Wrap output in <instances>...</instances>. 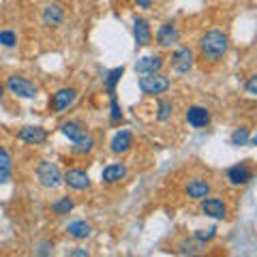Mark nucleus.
<instances>
[{"label": "nucleus", "mask_w": 257, "mask_h": 257, "mask_svg": "<svg viewBox=\"0 0 257 257\" xmlns=\"http://www.w3.org/2000/svg\"><path fill=\"white\" fill-rule=\"evenodd\" d=\"M229 47V39L221 30H208L206 35L199 39V54L204 56L208 62H219Z\"/></svg>", "instance_id": "obj_1"}, {"label": "nucleus", "mask_w": 257, "mask_h": 257, "mask_svg": "<svg viewBox=\"0 0 257 257\" xmlns=\"http://www.w3.org/2000/svg\"><path fill=\"white\" fill-rule=\"evenodd\" d=\"M140 90L148 96H155V94H163L170 90V77L161 75V73H144L140 77Z\"/></svg>", "instance_id": "obj_2"}, {"label": "nucleus", "mask_w": 257, "mask_h": 257, "mask_svg": "<svg viewBox=\"0 0 257 257\" xmlns=\"http://www.w3.org/2000/svg\"><path fill=\"white\" fill-rule=\"evenodd\" d=\"M37 180L45 189H58L62 184V174H60V170H58V165L56 163L41 161V163L37 165Z\"/></svg>", "instance_id": "obj_3"}, {"label": "nucleus", "mask_w": 257, "mask_h": 257, "mask_svg": "<svg viewBox=\"0 0 257 257\" xmlns=\"http://www.w3.org/2000/svg\"><path fill=\"white\" fill-rule=\"evenodd\" d=\"M7 88L11 90V94L20 96V99H35L37 96V86L30 82V79L22 77V75H11L7 79Z\"/></svg>", "instance_id": "obj_4"}, {"label": "nucleus", "mask_w": 257, "mask_h": 257, "mask_svg": "<svg viewBox=\"0 0 257 257\" xmlns=\"http://www.w3.org/2000/svg\"><path fill=\"white\" fill-rule=\"evenodd\" d=\"M172 71L178 75H184L189 73V71L193 69V52L189 50V47H178L174 54H172Z\"/></svg>", "instance_id": "obj_5"}, {"label": "nucleus", "mask_w": 257, "mask_h": 257, "mask_svg": "<svg viewBox=\"0 0 257 257\" xmlns=\"http://www.w3.org/2000/svg\"><path fill=\"white\" fill-rule=\"evenodd\" d=\"M62 182L75 191H84V189L90 187V176H88V172L79 170V167H71V170L64 172Z\"/></svg>", "instance_id": "obj_6"}, {"label": "nucleus", "mask_w": 257, "mask_h": 257, "mask_svg": "<svg viewBox=\"0 0 257 257\" xmlns=\"http://www.w3.org/2000/svg\"><path fill=\"white\" fill-rule=\"evenodd\" d=\"M77 92L73 90V88H60L58 92L52 94V101H50V107L52 111H56V114H60V111L69 109L71 105H73Z\"/></svg>", "instance_id": "obj_7"}, {"label": "nucleus", "mask_w": 257, "mask_h": 257, "mask_svg": "<svg viewBox=\"0 0 257 257\" xmlns=\"http://www.w3.org/2000/svg\"><path fill=\"white\" fill-rule=\"evenodd\" d=\"M227 180L234 184V187H240V184H248V182L253 180V170H251V165H248L246 161L231 165L229 170H227Z\"/></svg>", "instance_id": "obj_8"}, {"label": "nucleus", "mask_w": 257, "mask_h": 257, "mask_svg": "<svg viewBox=\"0 0 257 257\" xmlns=\"http://www.w3.org/2000/svg\"><path fill=\"white\" fill-rule=\"evenodd\" d=\"M202 202V212L206 214V216H210V219H225L227 216V206H225V202L223 199H219V197H204V199H199Z\"/></svg>", "instance_id": "obj_9"}, {"label": "nucleus", "mask_w": 257, "mask_h": 257, "mask_svg": "<svg viewBox=\"0 0 257 257\" xmlns=\"http://www.w3.org/2000/svg\"><path fill=\"white\" fill-rule=\"evenodd\" d=\"M184 118H187V122L193 128H206L210 124V111L202 105H191L187 109V114H184Z\"/></svg>", "instance_id": "obj_10"}, {"label": "nucleus", "mask_w": 257, "mask_h": 257, "mask_svg": "<svg viewBox=\"0 0 257 257\" xmlns=\"http://www.w3.org/2000/svg\"><path fill=\"white\" fill-rule=\"evenodd\" d=\"M60 131L64 138H69L71 142H79L82 138H86V135H90L88 133V128L82 124V122H77V120H69V122H62L60 124Z\"/></svg>", "instance_id": "obj_11"}, {"label": "nucleus", "mask_w": 257, "mask_h": 257, "mask_svg": "<svg viewBox=\"0 0 257 257\" xmlns=\"http://www.w3.org/2000/svg\"><path fill=\"white\" fill-rule=\"evenodd\" d=\"M131 146H133V135L128 131H118L109 142V148L114 155H124V152L131 150Z\"/></svg>", "instance_id": "obj_12"}, {"label": "nucleus", "mask_w": 257, "mask_h": 257, "mask_svg": "<svg viewBox=\"0 0 257 257\" xmlns=\"http://www.w3.org/2000/svg\"><path fill=\"white\" fill-rule=\"evenodd\" d=\"M161 67H163V58L161 56H144L135 62V71H138L140 75L144 73H159Z\"/></svg>", "instance_id": "obj_13"}, {"label": "nucleus", "mask_w": 257, "mask_h": 257, "mask_svg": "<svg viewBox=\"0 0 257 257\" xmlns=\"http://www.w3.org/2000/svg\"><path fill=\"white\" fill-rule=\"evenodd\" d=\"M18 138L22 142H26V144H43L47 140V131L43 126H24L22 131L18 133Z\"/></svg>", "instance_id": "obj_14"}, {"label": "nucleus", "mask_w": 257, "mask_h": 257, "mask_svg": "<svg viewBox=\"0 0 257 257\" xmlns=\"http://www.w3.org/2000/svg\"><path fill=\"white\" fill-rule=\"evenodd\" d=\"M176 41H178V30H176V26L172 22L163 24V26L157 30V43L161 47H172Z\"/></svg>", "instance_id": "obj_15"}, {"label": "nucleus", "mask_w": 257, "mask_h": 257, "mask_svg": "<svg viewBox=\"0 0 257 257\" xmlns=\"http://www.w3.org/2000/svg\"><path fill=\"white\" fill-rule=\"evenodd\" d=\"M133 37H135V43H138L140 47L148 45L152 41V30H150V24L146 20L138 18L133 24Z\"/></svg>", "instance_id": "obj_16"}, {"label": "nucleus", "mask_w": 257, "mask_h": 257, "mask_svg": "<svg viewBox=\"0 0 257 257\" xmlns=\"http://www.w3.org/2000/svg\"><path fill=\"white\" fill-rule=\"evenodd\" d=\"M124 176H126V167L122 163H111L107 167H103V172H101V180L103 182H107V184H116L120 180H124Z\"/></svg>", "instance_id": "obj_17"}, {"label": "nucleus", "mask_w": 257, "mask_h": 257, "mask_svg": "<svg viewBox=\"0 0 257 257\" xmlns=\"http://www.w3.org/2000/svg\"><path fill=\"white\" fill-rule=\"evenodd\" d=\"M210 191H212V187H210V182H206V180H191L187 187H184V193L191 197V199H204L206 195H210Z\"/></svg>", "instance_id": "obj_18"}, {"label": "nucleus", "mask_w": 257, "mask_h": 257, "mask_svg": "<svg viewBox=\"0 0 257 257\" xmlns=\"http://www.w3.org/2000/svg\"><path fill=\"white\" fill-rule=\"evenodd\" d=\"M64 20V9L60 5H47L45 9H43V24L45 26H58V24Z\"/></svg>", "instance_id": "obj_19"}, {"label": "nucleus", "mask_w": 257, "mask_h": 257, "mask_svg": "<svg viewBox=\"0 0 257 257\" xmlns=\"http://www.w3.org/2000/svg\"><path fill=\"white\" fill-rule=\"evenodd\" d=\"M67 234L71 238H75V240H86V238H90L92 234V227H90V223H86V221H73V223H69V227H67Z\"/></svg>", "instance_id": "obj_20"}, {"label": "nucleus", "mask_w": 257, "mask_h": 257, "mask_svg": "<svg viewBox=\"0 0 257 257\" xmlns=\"http://www.w3.org/2000/svg\"><path fill=\"white\" fill-rule=\"evenodd\" d=\"M11 172H13V161L9 150L0 146V184H5L7 180L11 178Z\"/></svg>", "instance_id": "obj_21"}, {"label": "nucleus", "mask_w": 257, "mask_h": 257, "mask_svg": "<svg viewBox=\"0 0 257 257\" xmlns=\"http://www.w3.org/2000/svg\"><path fill=\"white\" fill-rule=\"evenodd\" d=\"M75 208V202L71 197H58L56 202H52V206H50V210L54 212V214H58V216H62V214H69L71 210Z\"/></svg>", "instance_id": "obj_22"}, {"label": "nucleus", "mask_w": 257, "mask_h": 257, "mask_svg": "<svg viewBox=\"0 0 257 257\" xmlns=\"http://www.w3.org/2000/svg\"><path fill=\"white\" fill-rule=\"evenodd\" d=\"M174 114V103L172 99H159L157 103V120L159 122H167Z\"/></svg>", "instance_id": "obj_23"}, {"label": "nucleus", "mask_w": 257, "mask_h": 257, "mask_svg": "<svg viewBox=\"0 0 257 257\" xmlns=\"http://www.w3.org/2000/svg\"><path fill=\"white\" fill-rule=\"evenodd\" d=\"M124 75V67H116L111 69L107 73V79H105V88H107V94H116V86L120 82V77Z\"/></svg>", "instance_id": "obj_24"}, {"label": "nucleus", "mask_w": 257, "mask_h": 257, "mask_svg": "<svg viewBox=\"0 0 257 257\" xmlns=\"http://www.w3.org/2000/svg\"><path fill=\"white\" fill-rule=\"evenodd\" d=\"M248 128H244V126H240V128H236L234 133H231V146H246L248 144Z\"/></svg>", "instance_id": "obj_25"}, {"label": "nucleus", "mask_w": 257, "mask_h": 257, "mask_svg": "<svg viewBox=\"0 0 257 257\" xmlns=\"http://www.w3.org/2000/svg\"><path fill=\"white\" fill-rule=\"evenodd\" d=\"M92 148H94V140L90 138V135H86V138H82L79 142H75L73 152H75V155H86V152H90Z\"/></svg>", "instance_id": "obj_26"}, {"label": "nucleus", "mask_w": 257, "mask_h": 257, "mask_svg": "<svg viewBox=\"0 0 257 257\" xmlns=\"http://www.w3.org/2000/svg\"><path fill=\"white\" fill-rule=\"evenodd\" d=\"M109 105H111V122H118V120H122V107H120V103L116 99V94H109Z\"/></svg>", "instance_id": "obj_27"}, {"label": "nucleus", "mask_w": 257, "mask_h": 257, "mask_svg": "<svg viewBox=\"0 0 257 257\" xmlns=\"http://www.w3.org/2000/svg\"><path fill=\"white\" fill-rule=\"evenodd\" d=\"M0 45L3 47H15L18 45V37L13 30H0Z\"/></svg>", "instance_id": "obj_28"}, {"label": "nucleus", "mask_w": 257, "mask_h": 257, "mask_svg": "<svg viewBox=\"0 0 257 257\" xmlns=\"http://www.w3.org/2000/svg\"><path fill=\"white\" fill-rule=\"evenodd\" d=\"M214 236H216L214 227H210V229H197L195 231V240H199V242H210Z\"/></svg>", "instance_id": "obj_29"}, {"label": "nucleus", "mask_w": 257, "mask_h": 257, "mask_svg": "<svg viewBox=\"0 0 257 257\" xmlns=\"http://www.w3.org/2000/svg\"><path fill=\"white\" fill-rule=\"evenodd\" d=\"M246 92L251 94V96L257 94V75H251V77H248V82H246Z\"/></svg>", "instance_id": "obj_30"}, {"label": "nucleus", "mask_w": 257, "mask_h": 257, "mask_svg": "<svg viewBox=\"0 0 257 257\" xmlns=\"http://www.w3.org/2000/svg\"><path fill=\"white\" fill-rule=\"evenodd\" d=\"M69 255H73V257H86L88 251H86V248H75V251H71Z\"/></svg>", "instance_id": "obj_31"}, {"label": "nucleus", "mask_w": 257, "mask_h": 257, "mask_svg": "<svg viewBox=\"0 0 257 257\" xmlns=\"http://www.w3.org/2000/svg\"><path fill=\"white\" fill-rule=\"evenodd\" d=\"M135 3H138L142 9H150V7H152V0H135Z\"/></svg>", "instance_id": "obj_32"}, {"label": "nucleus", "mask_w": 257, "mask_h": 257, "mask_svg": "<svg viewBox=\"0 0 257 257\" xmlns=\"http://www.w3.org/2000/svg\"><path fill=\"white\" fill-rule=\"evenodd\" d=\"M0 96H3V86H0Z\"/></svg>", "instance_id": "obj_33"}]
</instances>
